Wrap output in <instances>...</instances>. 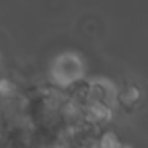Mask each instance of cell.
<instances>
[{
	"label": "cell",
	"mask_w": 148,
	"mask_h": 148,
	"mask_svg": "<svg viewBox=\"0 0 148 148\" xmlns=\"http://www.w3.org/2000/svg\"><path fill=\"white\" fill-rule=\"evenodd\" d=\"M83 73V65L80 59L73 54H62L56 59L53 65V75L54 80L62 86H70V84L80 81Z\"/></svg>",
	"instance_id": "6da1fadb"
}]
</instances>
